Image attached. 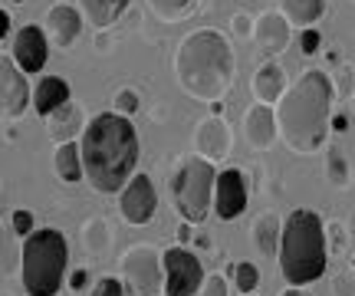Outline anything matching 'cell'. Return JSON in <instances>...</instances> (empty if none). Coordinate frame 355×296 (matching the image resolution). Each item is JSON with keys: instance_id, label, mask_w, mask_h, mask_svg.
Segmentation results:
<instances>
[{"instance_id": "6da1fadb", "label": "cell", "mask_w": 355, "mask_h": 296, "mask_svg": "<svg viewBox=\"0 0 355 296\" xmlns=\"http://www.w3.org/2000/svg\"><path fill=\"white\" fill-rule=\"evenodd\" d=\"M79 158H83V178L99 194L122 191L135 175V165H139L135 125L119 112L96 116L83 132Z\"/></svg>"}, {"instance_id": "7a4b0ae2", "label": "cell", "mask_w": 355, "mask_h": 296, "mask_svg": "<svg viewBox=\"0 0 355 296\" xmlns=\"http://www.w3.org/2000/svg\"><path fill=\"white\" fill-rule=\"evenodd\" d=\"M332 82L322 69H309L279 96L277 103V132L293 152L313 155L322 148L329 132Z\"/></svg>"}, {"instance_id": "3957f363", "label": "cell", "mask_w": 355, "mask_h": 296, "mask_svg": "<svg viewBox=\"0 0 355 296\" xmlns=\"http://www.w3.org/2000/svg\"><path fill=\"white\" fill-rule=\"evenodd\" d=\"M178 86L201 99V103L220 105L234 82V50L217 30H194L181 40L175 56Z\"/></svg>"}, {"instance_id": "277c9868", "label": "cell", "mask_w": 355, "mask_h": 296, "mask_svg": "<svg viewBox=\"0 0 355 296\" xmlns=\"http://www.w3.org/2000/svg\"><path fill=\"white\" fill-rule=\"evenodd\" d=\"M329 263L326 227L313 211H293L283 234H279V270L283 280L293 286H306L319 280Z\"/></svg>"}, {"instance_id": "5b68a950", "label": "cell", "mask_w": 355, "mask_h": 296, "mask_svg": "<svg viewBox=\"0 0 355 296\" xmlns=\"http://www.w3.org/2000/svg\"><path fill=\"white\" fill-rule=\"evenodd\" d=\"M69 247L63 231L43 227L33 231L20 247V277H24L26 296H56L63 290Z\"/></svg>"}, {"instance_id": "8992f818", "label": "cell", "mask_w": 355, "mask_h": 296, "mask_svg": "<svg viewBox=\"0 0 355 296\" xmlns=\"http://www.w3.org/2000/svg\"><path fill=\"white\" fill-rule=\"evenodd\" d=\"M214 181L217 171L211 162L204 158H184L178 165L175 178H171V191H175V204L181 211V218L188 224H201L211 211V201H214Z\"/></svg>"}, {"instance_id": "52a82bcc", "label": "cell", "mask_w": 355, "mask_h": 296, "mask_svg": "<svg viewBox=\"0 0 355 296\" xmlns=\"http://www.w3.org/2000/svg\"><path fill=\"white\" fill-rule=\"evenodd\" d=\"M119 284L125 290V296H162L165 293V267L158 250L148 244L132 247L122 257V277Z\"/></svg>"}, {"instance_id": "ba28073f", "label": "cell", "mask_w": 355, "mask_h": 296, "mask_svg": "<svg viewBox=\"0 0 355 296\" xmlns=\"http://www.w3.org/2000/svg\"><path fill=\"white\" fill-rule=\"evenodd\" d=\"M165 267V296H194L204 286V267L184 247H168L162 254Z\"/></svg>"}, {"instance_id": "9c48e42d", "label": "cell", "mask_w": 355, "mask_h": 296, "mask_svg": "<svg viewBox=\"0 0 355 296\" xmlns=\"http://www.w3.org/2000/svg\"><path fill=\"white\" fill-rule=\"evenodd\" d=\"M30 103H33V96H30L26 76L17 69L10 56H0V116L20 119Z\"/></svg>"}, {"instance_id": "30bf717a", "label": "cell", "mask_w": 355, "mask_h": 296, "mask_svg": "<svg viewBox=\"0 0 355 296\" xmlns=\"http://www.w3.org/2000/svg\"><path fill=\"white\" fill-rule=\"evenodd\" d=\"M46 56H50V40L40 26H20L13 33V46H10V60L17 63V69L30 76V73H40L46 66Z\"/></svg>"}, {"instance_id": "8fae6325", "label": "cell", "mask_w": 355, "mask_h": 296, "mask_svg": "<svg viewBox=\"0 0 355 296\" xmlns=\"http://www.w3.org/2000/svg\"><path fill=\"white\" fill-rule=\"evenodd\" d=\"M155 207H158V194H155V184L148 175H132L125 188H122V198H119V211L128 224H148L155 218Z\"/></svg>"}, {"instance_id": "7c38bea8", "label": "cell", "mask_w": 355, "mask_h": 296, "mask_svg": "<svg viewBox=\"0 0 355 296\" xmlns=\"http://www.w3.org/2000/svg\"><path fill=\"white\" fill-rule=\"evenodd\" d=\"M247 178H243V171L237 168H227V171H220L214 181V214L220 220H234L243 214V207H247Z\"/></svg>"}, {"instance_id": "4fadbf2b", "label": "cell", "mask_w": 355, "mask_h": 296, "mask_svg": "<svg viewBox=\"0 0 355 296\" xmlns=\"http://www.w3.org/2000/svg\"><path fill=\"white\" fill-rule=\"evenodd\" d=\"M194 148H198V158H204V162H220V158H227L230 155V129L227 122L220 116H211L204 119L201 125H198V132H194Z\"/></svg>"}, {"instance_id": "5bb4252c", "label": "cell", "mask_w": 355, "mask_h": 296, "mask_svg": "<svg viewBox=\"0 0 355 296\" xmlns=\"http://www.w3.org/2000/svg\"><path fill=\"white\" fill-rule=\"evenodd\" d=\"M46 30H50L53 46L69 50V46L79 40V33H83V17H79L76 7L56 3V7H50V13H46Z\"/></svg>"}, {"instance_id": "9a60e30c", "label": "cell", "mask_w": 355, "mask_h": 296, "mask_svg": "<svg viewBox=\"0 0 355 296\" xmlns=\"http://www.w3.org/2000/svg\"><path fill=\"white\" fill-rule=\"evenodd\" d=\"M86 112H83V105L79 103H66L60 112H53L46 119V135H50V142L56 145H66V142H76L79 132H86Z\"/></svg>"}, {"instance_id": "2e32d148", "label": "cell", "mask_w": 355, "mask_h": 296, "mask_svg": "<svg viewBox=\"0 0 355 296\" xmlns=\"http://www.w3.org/2000/svg\"><path fill=\"white\" fill-rule=\"evenodd\" d=\"M243 132H247V142L254 148H270L273 139H277V116L273 109L263 103H254L247 112H243Z\"/></svg>"}, {"instance_id": "e0dca14e", "label": "cell", "mask_w": 355, "mask_h": 296, "mask_svg": "<svg viewBox=\"0 0 355 296\" xmlns=\"http://www.w3.org/2000/svg\"><path fill=\"white\" fill-rule=\"evenodd\" d=\"M254 40L263 53H283L290 43V24L279 13H263L254 24Z\"/></svg>"}, {"instance_id": "ac0fdd59", "label": "cell", "mask_w": 355, "mask_h": 296, "mask_svg": "<svg viewBox=\"0 0 355 296\" xmlns=\"http://www.w3.org/2000/svg\"><path fill=\"white\" fill-rule=\"evenodd\" d=\"M66 103H73V99H69V82L60 76H46L37 86V92H33V109H37L43 119H50L53 112H60Z\"/></svg>"}, {"instance_id": "d6986e66", "label": "cell", "mask_w": 355, "mask_h": 296, "mask_svg": "<svg viewBox=\"0 0 355 296\" xmlns=\"http://www.w3.org/2000/svg\"><path fill=\"white\" fill-rule=\"evenodd\" d=\"M286 92V76H283V69H279L277 63H266L257 69V76H254V96H257V103H279V96Z\"/></svg>"}, {"instance_id": "ffe728a7", "label": "cell", "mask_w": 355, "mask_h": 296, "mask_svg": "<svg viewBox=\"0 0 355 296\" xmlns=\"http://www.w3.org/2000/svg\"><path fill=\"white\" fill-rule=\"evenodd\" d=\"M79 7H83V17H86L92 26H112L122 13H125L128 0H79Z\"/></svg>"}, {"instance_id": "44dd1931", "label": "cell", "mask_w": 355, "mask_h": 296, "mask_svg": "<svg viewBox=\"0 0 355 296\" xmlns=\"http://www.w3.org/2000/svg\"><path fill=\"white\" fill-rule=\"evenodd\" d=\"M53 168H56V175H60L66 184H76V181L83 178V158H79V142L56 145V155H53Z\"/></svg>"}, {"instance_id": "7402d4cb", "label": "cell", "mask_w": 355, "mask_h": 296, "mask_svg": "<svg viewBox=\"0 0 355 296\" xmlns=\"http://www.w3.org/2000/svg\"><path fill=\"white\" fill-rule=\"evenodd\" d=\"M279 234H283V227H279L277 214H263V218H257V224H254V241H257V250H260L263 257H273V254H279Z\"/></svg>"}, {"instance_id": "603a6c76", "label": "cell", "mask_w": 355, "mask_h": 296, "mask_svg": "<svg viewBox=\"0 0 355 296\" xmlns=\"http://www.w3.org/2000/svg\"><path fill=\"white\" fill-rule=\"evenodd\" d=\"M279 7L293 24H316L326 10V0H279Z\"/></svg>"}, {"instance_id": "cb8c5ba5", "label": "cell", "mask_w": 355, "mask_h": 296, "mask_svg": "<svg viewBox=\"0 0 355 296\" xmlns=\"http://www.w3.org/2000/svg\"><path fill=\"white\" fill-rule=\"evenodd\" d=\"M83 241H86V250L92 257H99L109 250V224L102 218H92L86 220V227H83Z\"/></svg>"}, {"instance_id": "d4e9b609", "label": "cell", "mask_w": 355, "mask_h": 296, "mask_svg": "<svg viewBox=\"0 0 355 296\" xmlns=\"http://www.w3.org/2000/svg\"><path fill=\"white\" fill-rule=\"evenodd\" d=\"M148 7H152L162 20H181V17H188V13L198 7V0H148Z\"/></svg>"}, {"instance_id": "484cf974", "label": "cell", "mask_w": 355, "mask_h": 296, "mask_svg": "<svg viewBox=\"0 0 355 296\" xmlns=\"http://www.w3.org/2000/svg\"><path fill=\"white\" fill-rule=\"evenodd\" d=\"M230 277H234V284H237V290H241L243 296H247V293H257V284H260V270H257L254 263H234Z\"/></svg>"}, {"instance_id": "4316f807", "label": "cell", "mask_w": 355, "mask_h": 296, "mask_svg": "<svg viewBox=\"0 0 355 296\" xmlns=\"http://www.w3.org/2000/svg\"><path fill=\"white\" fill-rule=\"evenodd\" d=\"M326 165H329V178H332V184H339V188H343L345 181H349V171H345L343 155L336 152V148H329V155H326Z\"/></svg>"}, {"instance_id": "83f0119b", "label": "cell", "mask_w": 355, "mask_h": 296, "mask_svg": "<svg viewBox=\"0 0 355 296\" xmlns=\"http://www.w3.org/2000/svg\"><path fill=\"white\" fill-rule=\"evenodd\" d=\"M10 227H13V234H17V237H30V234H33V214H30V211H24V207H20V211H13V218H10Z\"/></svg>"}, {"instance_id": "f1b7e54d", "label": "cell", "mask_w": 355, "mask_h": 296, "mask_svg": "<svg viewBox=\"0 0 355 296\" xmlns=\"http://www.w3.org/2000/svg\"><path fill=\"white\" fill-rule=\"evenodd\" d=\"M135 109H139V96H135V89H122L119 96H115V112H119V116L128 119Z\"/></svg>"}, {"instance_id": "f546056e", "label": "cell", "mask_w": 355, "mask_h": 296, "mask_svg": "<svg viewBox=\"0 0 355 296\" xmlns=\"http://www.w3.org/2000/svg\"><path fill=\"white\" fill-rule=\"evenodd\" d=\"M92 296H125V290H122V284L115 277H102L96 290H92Z\"/></svg>"}, {"instance_id": "4dcf8cb0", "label": "cell", "mask_w": 355, "mask_h": 296, "mask_svg": "<svg viewBox=\"0 0 355 296\" xmlns=\"http://www.w3.org/2000/svg\"><path fill=\"white\" fill-rule=\"evenodd\" d=\"M201 296H227V280L220 277V273H214V277H207L201 286Z\"/></svg>"}, {"instance_id": "1f68e13d", "label": "cell", "mask_w": 355, "mask_h": 296, "mask_svg": "<svg viewBox=\"0 0 355 296\" xmlns=\"http://www.w3.org/2000/svg\"><path fill=\"white\" fill-rule=\"evenodd\" d=\"M319 30H303V37H300V46H303L306 56H313V53L319 50Z\"/></svg>"}, {"instance_id": "d6a6232c", "label": "cell", "mask_w": 355, "mask_h": 296, "mask_svg": "<svg viewBox=\"0 0 355 296\" xmlns=\"http://www.w3.org/2000/svg\"><path fill=\"white\" fill-rule=\"evenodd\" d=\"M234 30H237V33H241V37H250V33H254V24H250V17H234Z\"/></svg>"}, {"instance_id": "836d02e7", "label": "cell", "mask_w": 355, "mask_h": 296, "mask_svg": "<svg viewBox=\"0 0 355 296\" xmlns=\"http://www.w3.org/2000/svg\"><path fill=\"white\" fill-rule=\"evenodd\" d=\"M86 284H89V270H76L73 277H69V290H86Z\"/></svg>"}, {"instance_id": "e575fe53", "label": "cell", "mask_w": 355, "mask_h": 296, "mask_svg": "<svg viewBox=\"0 0 355 296\" xmlns=\"http://www.w3.org/2000/svg\"><path fill=\"white\" fill-rule=\"evenodd\" d=\"M191 237H194V234H191V224H188V220H184V224L178 227V241H181V244H188Z\"/></svg>"}, {"instance_id": "d590c367", "label": "cell", "mask_w": 355, "mask_h": 296, "mask_svg": "<svg viewBox=\"0 0 355 296\" xmlns=\"http://www.w3.org/2000/svg\"><path fill=\"white\" fill-rule=\"evenodd\" d=\"M10 33V17H7V10H0V40Z\"/></svg>"}, {"instance_id": "8d00e7d4", "label": "cell", "mask_w": 355, "mask_h": 296, "mask_svg": "<svg viewBox=\"0 0 355 296\" xmlns=\"http://www.w3.org/2000/svg\"><path fill=\"white\" fill-rule=\"evenodd\" d=\"M345 125H349V122H345V116H336V119H332V129H336V132H345Z\"/></svg>"}, {"instance_id": "74e56055", "label": "cell", "mask_w": 355, "mask_h": 296, "mask_svg": "<svg viewBox=\"0 0 355 296\" xmlns=\"http://www.w3.org/2000/svg\"><path fill=\"white\" fill-rule=\"evenodd\" d=\"M283 296H309V293H306V290H300V286H296V290H286V293H283Z\"/></svg>"}, {"instance_id": "f35d334b", "label": "cell", "mask_w": 355, "mask_h": 296, "mask_svg": "<svg viewBox=\"0 0 355 296\" xmlns=\"http://www.w3.org/2000/svg\"><path fill=\"white\" fill-rule=\"evenodd\" d=\"M247 296H257V293H247Z\"/></svg>"}, {"instance_id": "ab89813d", "label": "cell", "mask_w": 355, "mask_h": 296, "mask_svg": "<svg viewBox=\"0 0 355 296\" xmlns=\"http://www.w3.org/2000/svg\"><path fill=\"white\" fill-rule=\"evenodd\" d=\"M0 296H7V293H0Z\"/></svg>"}]
</instances>
